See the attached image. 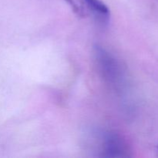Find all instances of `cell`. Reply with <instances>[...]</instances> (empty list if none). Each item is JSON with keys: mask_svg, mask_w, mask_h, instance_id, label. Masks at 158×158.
Listing matches in <instances>:
<instances>
[{"mask_svg": "<svg viewBox=\"0 0 158 158\" xmlns=\"http://www.w3.org/2000/svg\"><path fill=\"white\" fill-rule=\"evenodd\" d=\"M90 10L96 15H100L102 18H108L110 15V9L107 6L100 0H83Z\"/></svg>", "mask_w": 158, "mask_h": 158, "instance_id": "1", "label": "cell"}]
</instances>
